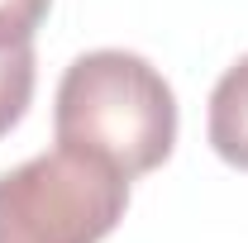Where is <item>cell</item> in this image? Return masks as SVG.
Listing matches in <instances>:
<instances>
[{"label":"cell","mask_w":248,"mask_h":243,"mask_svg":"<svg viewBox=\"0 0 248 243\" xmlns=\"http://www.w3.org/2000/svg\"><path fill=\"white\" fill-rule=\"evenodd\" d=\"M205 138L210 148L248 172V58H239L210 91V115H205Z\"/></svg>","instance_id":"obj_3"},{"label":"cell","mask_w":248,"mask_h":243,"mask_svg":"<svg viewBox=\"0 0 248 243\" xmlns=\"http://www.w3.org/2000/svg\"><path fill=\"white\" fill-rule=\"evenodd\" d=\"M53 0H0V43H33Z\"/></svg>","instance_id":"obj_5"},{"label":"cell","mask_w":248,"mask_h":243,"mask_svg":"<svg viewBox=\"0 0 248 243\" xmlns=\"http://www.w3.org/2000/svg\"><path fill=\"white\" fill-rule=\"evenodd\" d=\"M33 100V43H0V138Z\"/></svg>","instance_id":"obj_4"},{"label":"cell","mask_w":248,"mask_h":243,"mask_svg":"<svg viewBox=\"0 0 248 243\" xmlns=\"http://www.w3.org/2000/svg\"><path fill=\"white\" fill-rule=\"evenodd\" d=\"M129 210V177L72 148L0 177V243H100Z\"/></svg>","instance_id":"obj_2"},{"label":"cell","mask_w":248,"mask_h":243,"mask_svg":"<svg viewBox=\"0 0 248 243\" xmlns=\"http://www.w3.org/2000/svg\"><path fill=\"white\" fill-rule=\"evenodd\" d=\"M53 134L58 148L100 157L134 182L172 157L177 95L148 58L124 48H95L62 72Z\"/></svg>","instance_id":"obj_1"}]
</instances>
